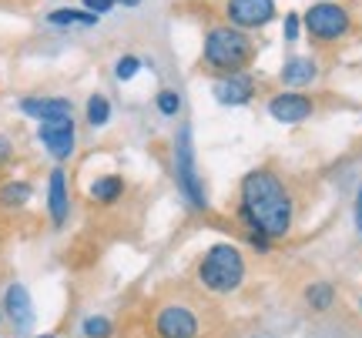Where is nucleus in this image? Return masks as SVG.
<instances>
[{"label":"nucleus","instance_id":"nucleus-5","mask_svg":"<svg viewBox=\"0 0 362 338\" xmlns=\"http://www.w3.org/2000/svg\"><path fill=\"white\" fill-rule=\"evenodd\" d=\"M305 27H309L312 37L319 40H336L349 30V13L336 7V4H315L305 13Z\"/></svg>","mask_w":362,"mask_h":338},{"label":"nucleus","instance_id":"nucleus-21","mask_svg":"<svg viewBox=\"0 0 362 338\" xmlns=\"http://www.w3.org/2000/svg\"><path fill=\"white\" fill-rule=\"evenodd\" d=\"M178 107H181V97L175 91H161L158 94V111H161V114H178Z\"/></svg>","mask_w":362,"mask_h":338},{"label":"nucleus","instance_id":"nucleus-19","mask_svg":"<svg viewBox=\"0 0 362 338\" xmlns=\"http://www.w3.org/2000/svg\"><path fill=\"white\" fill-rule=\"evenodd\" d=\"M107 117H111V104H107V97L94 94V97L88 101V124L90 128H101V124H107Z\"/></svg>","mask_w":362,"mask_h":338},{"label":"nucleus","instance_id":"nucleus-24","mask_svg":"<svg viewBox=\"0 0 362 338\" xmlns=\"http://www.w3.org/2000/svg\"><path fill=\"white\" fill-rule=\"evenodd\" d=\"M13 157V144L7 141V138H4V134H0V168H4V164H7V161H11Z\"/></svg>","mask_w":362,"mask_h":338},{"label":"nucleus","instance_id":"nucleus-4","mask_svg":"<svg viewBox=\"0 0 362 338\" xmlns=\"http://www.w3.org/2000/svg\"><path fill=\"white\" fill-rule=\"evenodd\" d=\"M175 178H178V188L185 191V198L192 201L194 208H205L208 195L205 184L198 178V164H194V147H192V128L178 131V141H175Z\"/></svg>","mask_w":362,"mask_h":338},{"label":"nucleus","instance_id":"nucleus-1","mask_svg":"<svg viewBox=\"0 0 362 338\" xmlns=\"http://www.w3.org/2000/svg\"><path fill=\"white\" fill-rule=\"evenodd\" d=\"M242 218L252 234L285 238L292 228V198L275 171H252L242 181Z\"/></svg>","mask_w":362,"mask_h":338},{"label":"nucleus","instance_id":"nucleus-13","mask_svg":"<svg viewBox=\"0 0 362 338\" xmlns=\"http://www.w3.org/2000/svg\"><path fill=\"white\" fill-rule=\"evenodd\" d=\"M21 111L27 117H37L40 124L44 121H64V117H71V101H64V97H24Z\"/></svg>","mask_w":362,"mask_h":338},{"label":"nucleus","instance_id":"nucleus-20","mask_svg":"<svg viewBox=\"0 0 362 338\" xmlns=\"http://www.w3.org/2000/svg\"><path fill=\"white\" fill-rule=\"evenodd\" d=\"M81 332H84V338H111L115 325H111V318H104V315H90Z\"/></svg>","mask_w":362,"mask_h":338},{"label":"nucleus","instance_id":"nucleus-14","mask_svg":"<svg viewBox=\"0 0 362 338\" xmlns=\"http://www.w3.org/2000/svg\"><path fill=\"white\" fill-rule=\"evenodd\" d=\"M315 64L312 61H305V57H296V61H288V64L282 67V80L288 84V87H302V84H312L315 80Z\"/></svg>","mask_w":362,"mask_h":338},{"label":"nucleus","instance_id":"nucleus-9","mask_svg":"<svg viewBox=\"0 0 362 338\" xmlns=\"http://www.w3.org/2000/svg\"><path fill=\"white\" fill-rule=\"evenodd\" d=\"M228 17L238 27H262L275 17L272 0H228Z\"/></svg>","mask_w":362,"mask_h":338},{"label":"nucleus","instance_id":"nucleus-23","mask_svg":"<svg viewBox=\"0 0 362 338\" xmlns=\"http://www.w3.org/2000/svg\"><path fill=\"white\" fill-rule=\"evenodd\" d=\"M115 4H117V0H84L88 13H94V17H98V13H104V11H111Z\"/></svg>","mask_w":362,"mask_h":338},{"label":"nucleus","instance_id":"nucleus-8","mask_svg":"<svg viewBox=\"0 0 362 338\" xmlns=\"http://www.w3.org/2000/svg\"><path fill=\"white\" fill-rule=\"evenodd\" d=\"M4 315L11 318V325L17 335H27L34 328V301L24 285H11L4 291Z\"/></svg>","mask_w":362,"mask_h":338},{"label":"nucleus","instance_id":"nucleus-6","mask_svg":"<svg viewBox=\"0 0 362 338\" xmlns=\"http://www.w3.org/2000/svg\"><path fill=\"white\" fill-rule=\"evenodd\" d=\"M158 338H194L198 335V315L188 305H165L155 315Z\"/></svg>","mask_w":362,"mask_h":338},{"label":"nucleus","instance_id":"nucleus-16","mask_svg":"<svg viewBox=\"0 0 362 338\" xmlns=\"http://www.w3.org/2000/svg\"><path fill=\"white\" fill-rule=\"evenodd\" d=\"M47 20L57 27H94L98 24V17L88 11H54Z\"/></svg>","mask_w":362,"mask_h":338},{"label":"nucleus","instance_id":"nucleus-15","mask_svg":"<svg viewBox=\"0 0 362 338\" xmlns=\"http://www.w3.org/2000/svg\"><path fill=\"white\" fill-rule=\"evenodd\" d=\"M121 191H124V181L117 174H104V178H98V181L90 184V198L101 201V205H115L117 198H121Z\"/></svg>","mask_w":362,"mask_h":338},{"label":"nucleus","instance_id":"nucleus-27","mask_svg":"<svg viewBox=\"0 0 362 338\" xmlns=\"http://www.w3.org/2000/svg\"><path fill=\"white\" fill-rule=\"evenodd\" d=\"M37 338H57V335H37Z\"/></svg>","mask_w":362,"mask_h":338},{"label":"nucleus","instance_id":"nucleus-12","mask_svg":"<svg viewBox=\"0 0 362 338\" xmlns=\"http://www.w3.org/2000/svg\"><path fill=\"white\" fill-rule=\"evenodd\" d=\"M47 211H51V222L61 228L67 222V211H71V195H67V174L64 168L51 171V181H47Z\"/></svg>","mask_w":362,"mask_h":338},{"label":"nucleus","instance_id":"nucleus-29","mask_svg":"<svg viewBox=\"0 0 362 338\" xmlns=\"http://www.w3.org/2000/svg\"><path fill=\"white\" fill-rule=\"evenodd\" d=\"M359 305H362V301H359Z\"/></svg>","mask_w":362,"mask_h":338},{"label":"nucleus","instance_id":"nucleus-18","mask_svg":"<svg viewBox=\"0 0 362 338\" xmlns=\"http://www.w3.org/2000/svg\"><path fill=\"white\" fill-rule=\"evenodd\" d=\"M305 298H309V305L315 312H325V308L332 305V298H336V288L329 285V282H315V285H309Z\"/></svg>","mask_w":362,"mask_h":338},{"label":"nucleus","instance_id":"nucleus-25","mask_svg":"<svg viewBox=\"0 0 362 338\" xmlns=\"http://www.w3.org/2000/svg\"><path fill=\"white\" fill-rule=\"evenodd\" d=\"M296 34H298V17L288 13V20H285V40H296Z\"/></svg>","mask_w":362,"mask_h":338},{"label":"nucleus","instance_id":"nucleus-11","mask_svg":"<svg viewBox=\"0 0 362 338\" xmlns=\"http://www.w3.org/2000/svg\"><path fill=\"white\" fill-rule=\"evenodd\" d=\"M269 111L282 124H298V121H305L312 114V101L305 94H279V97H272Z\"/></svg>","mask_w":362,"mask_h":338},{"label":"nucleus","instance_id":"nucleus-28","mask_svg":"<svg viewBox=\"0 0 362 338\" xmlns=\"http://www.w3.org/2000/svg\"><path fill=\"white\" fill-rule=\"evenodd\" d=\"M131 4H134V0H131Z\"/></svg>","mask_w":362,"mask_h":338},{"label":"nucleus","instance_id":"nucleus-26","mask_svg":"<svg viewBox=\"0 0 362 338\" xmlns=\"http://www.w3.org/2000/svg\"><path fill=\"white\" fill-rule=\"evenodd\" d=\"M356 228L362 234V188H359V195H356Z\"/></svg>","mask_w":362,"mask_h":338},{"label":"nucleus","instance_id":"nucleus-22","mask_svg":"<svg viewBox=\"0 0 362 338\" xmlns=\"http://www.w3.org/2000/svg\"><path fill=\"white\" fill-rule=\"evenodd\" d=\"M138 67H141V61H138V57H121V61H117V67H115L117 80H131L134 74H138Z\"/></svg>","mask_w":362,"mask_h":338},{"label":"nucleus","instance_id":"nucleus-2","mask_svg":"<svg viewBox=\"0 0 362 338\" xmlns=\"http://www.w3.org/2000/svg\"><path fill=\"white\" fill-rule=\"evenodd\" d=\"M198 278H202V285L208 291H215V295H228L235 288L242 285V278H245V258H242V251L235 245H211L205 251V258L198 265Z\"/></svg>","mask_w":362,"mask_h":338},{"label":"nucleus","instance_id":"nucleus-10","mask_svg":"<svg viewBox=\"0 0 362 338\" xmlns=\"http://www.w3.org/2000/svg\"><path fill=\"white\" fill-rule=\"evenodd\" d=\"M215 101L218 104H228V107H238V104H248L252 94H255V84L248 74H235V78H221L215 80Z\"/></svg>","mask_w":362,"mask_h":338},{"label":"nucleus","instance_id":"nucleus-17","mask_svg":"<svg viewBox=\"0 0 362 338\" xmlns=\"http://www.w3.org/2000/svg\"><path fill=\"white\" fill-rule=\"evenodd\" d=\"M27 201H30V184L27 181H11L0 188V205L17 208V205H27Z\"/></svg>","mask_w":362,"mask_h":338},{"label":"nucleus","instance_id":"nucleus-7","mask_svg":"<svg viewBox=\"0 0 362 338\" xmlns=\"http://www.w3.org/2000/svg\"><path fill=\"white\" fill-rule=\"evenodd\" d=\"M40 144L47 147V155L57 157V161H64V157H71V151H74V121L71 117H64V121H44L37 131Z\"/></svg>","mask_w":362,"mask_h":338},{"label":"nucleus","instance_id":"nucleus-3","mask_svg":"<svg viewBox=\"0 0 362 338\" xmlns=\"http://www.w3.org/2000/svg\"><path fill=\"white\" fill-rule=\"evenodd\" d=\"M252 57V40L235 30V27H218L205 40V61L215 71H238Z\"/></svg>","mask_w":362,"mask_h":338}]
</instances>
